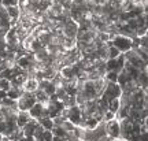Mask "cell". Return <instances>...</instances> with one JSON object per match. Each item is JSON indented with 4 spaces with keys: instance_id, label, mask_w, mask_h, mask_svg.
I'll return each instance as SVG.
<instances>
[{
    "instance_id": "obj_21",
    "label": "cell",
    "mask_w": 148,
    "mask_h": 141,
    "mask_svg": "<svg viewBox=\"0 0 148 141\" xmlns=\"http://www.w3.org/2000/svg\"><path fill=\"white\" fill-rule=\"evenodd\" d=\"M112 119H115V112H112L110 110L103 112V122H108V120H112Z\"/></svg>"
},
{
    "instance_id": "obj_9",
    "label": "cell",
    "mask_w": 148,
    "mask_h": 141,
    "mask_svg": "<svg viewBox=\"0 0 148 141\" xmlns=\"http://www.w3.org/2000/svg\"><path fill=\"white\" fill-rule=\"evenodd\" d=\"M22 90L23 92H30V93H34L37 89H38V81L33 77H27L25 79V82L22 84Z\"/></svg>"
},
{
    "instance_id": "obj_10",
    "label": "cell",
    "mask_w": 148,
    "mask_h": 141,
    "mask_svg": "<svg viewBox=\"0 0 148 141\" xmlns=\"http://www.w3.org/2000/svg\"><path fill=\"white\" fill-rule=\"evenodd\" d=\"M42 110H44V104H42V103L36 101V103H34V104L29 108V111H27V112H29V115H30V118H32V119H37V120H38L42 116Z\"/></svg>"
},
{
    "instance_id": "obj_4",
    "label": "cell",
    "mask_w": 148,
    "mask_h": 141,
    "mask_svg": "<svg viewBox=\"0 0 148 141\" xmlns=\"http://www.w3.org/2000/svg\"><path fill=\"white\" fill-rule=\"evenodd\" d=\"M78 33V22H75L71 18H67L62 25V34L67 38H75Z\"/></svg>"
},
{
    "instance_id": "obj_22",
    "label": "cell",
    "mask_w": 148,
    "mask_h": 141,
    "mask_svg": "<svg viewBox=\"0 0 148 141\" xmlns=\"http://www.w3.org/2000/svg\"><path fill=\"white\" fill-rule=\"evenodd\" d=\"M19 0H1L0 4L3 7H11V5H18Z\"/></svg>"
},
{
    "instance_id": "obj_8",
    "label": "cell",
    "mask_w": 148,
    "mask_h": 141,
    "mask_svg": "<svg viewBox=\"0 0 148 141\" xmlns=\"http://www.w3.org/2000/svg\"><path fill=\"white\" fill-rule=\"evenodd\" d=\"M38 89L44 90L48 96H51V94L55 93V90H56V85L52 82V79L42 78V79H40V81H38Z\"/></svg>"
},
{
    "instance_id": "obj_28",
    "label": "cell",
    "mask_w": 148,
    "mask_h": 141,
    "mask_svg": "<svg viewBox=\"0 0 148 141\" xmlns=\"http://www.w3.org/2000/svg\"><path fill=\"white\" fill-rule=\"evenodd\" d=\"M34 141H42V140H36V138H34Z\"/></svg>"
},
{
    "instance_id": "obj_24",
    "label": "cell",
    "mask_w": 148,
    "mask_h": 141,
    "mask_svg": "<svg viewBox=\"0 0 148 141\" xmlns=\"http://www.w3.org/2000/svg\"><path fill=\"white\" fill-rule=\"evenodd\" d=\"M16 141H34V137L33 136H29V137L27 136H21Z\"/></svg>"
},
{
    "instance_id": "obj_7",
    "label": "cell",
    "mask_w": 148,
    "mask_h": 141,
    "mask_svg": "<svg viewBox=\"0 0 148 141\" xmlns=\"http://www.w3.org/2000/svg\"><path fill=\"white\" fill-rule=\"evenodd\" d=\"M104 129H106V134L108 137H111L112 140L119 138V120L118 119L104 122Z\"/></svg>"
},
{
    "instance_id": "obj_29",
    "label": "cell",
    "mask_w": 148,
    "mask_h": 141,
    "mask_svg": "<svg viewBox=\"0 0 148 141\" xmlns=\"http://www.w3.org/2000/svg\"><path fill=\"white\" fill-rule=\"evenodd\" d=\"M0 1H1V0H0Z\"/></svg>"
},
{
    "instance_id": "obj_30",
    "label": "cell",
    "mask_w": 148,
    "mask_h": 141,
    "mask_svg": "<svg viewBox=\"0 0 148 141\" xmlns=\"http://www.w3.org/2000/svg\"><path fill=\"white\" fill-rule=\"evenodd\" d=\"M114 141H115V140H114Z\"/></svg>"
},
{
    "instance_id": "obj_3",
    "label": "cell",
    "mask_w": 148,
    "mask_h": 141,
    "mask_svg": "<svg viewBox=\"0 0 148 141\" xmlns=\"http://www.w3.org/2000/svg\"><path fill=\"white\" fill-rule=\"evenodd\" d=\"M37 100L34 97V93L30 92H22L21 96L16 99V108L18 111H29V108L32 107Z\"/></svg>"
},
{
    "instance_id": "obj_25",
    "label": "cell",
    "mask_w": 148,
    "mask_h": 141,
    "mask_svg": "<svg viewBox=\"0 0 148 141\" xmlns=\"http://www.w3.org/2000/svg\"><path fill=\"white\" fill-rule=\"evenodd\" d=\"M5 96H7V93H5V90H3V89H0V100L4 99Z\"/></svg>"
},
{
    "instance_id": "obj_27",
    "label": "cell",
    "mask_w": 148,
    "mask_h": 141,
    "mask_svg": "<svg viewBox=\"0 0 148 141\" xmlns=\"http://www.w3.org/2000/svg\"><path fill=\"white\" fill-rule=\"evenodd\" d=\"M47 1H49V3H53V1H56V0H47Z\"/></svg>"
},
{
    "instance_id": "obj_5",
    "label": "cell",
    "mask_w": 148,
    "mask_h": 141,
    "mask_svg": "<svg viewBox=\"0 0 148 141\" xmlns=\"http://www.w3.org/2000/svg\"><path fill=\"white\" fill-rule=\"evenodd\" d=\"M125 55V59H126V62L130 64V66H134V67L140 68V70H143V68H147V62H144L141 57L138 56L136 51L134 49H129L126 52L123 53Z\"/></svg>"
},
{
    "instance_id": "obj_13",
    "label": "cell",
    "mask_w": 148,
    "mask_h": 141,
    "mask_svg": "<svg viewBox=\"0 0 148 141\" xmlns=\"http://www.w3.org/2000/svg\"><path fill=\"white\" fill-rule=\"evenodd\" d=\"M23 92L22 90V88H18V86H10V88L7 89V97L11 100H16L19 96H21V93Z\"/></svg>"
},
{
    "instance_id": "obj_16",
    "label": "cell",
    "mask_w": 148,
    "mask_h": 141,
    "mask_svg": "<svg viewBox=\"0 0 148 141\" xmlns=\"http://www.w3.org/2000/svg\"><path fill=\"white\" fill-rule=\"evenodd\" d=\"M34 97H36V100L38 103H42V104L48 103V94L44 90H41V89H37L34 92Z\"/></svg>"
},
{
    "instance_id": "obj_20",
    "label": "cell",
    "mask_w": 148,
    "mask_h": 141,
    "mask_svg": "<svg viewBox=\"0 0 148 141\" xmlns=\"http://www.w3.org/2000/svg\"><path fill=\"white\" fill-rule=\"evenodd\" d=\"M44 130H45V129H44V127H42V126L40 125V123H38V125L36 126V129H34L33 137H34L36 140H41V138H42V133H44Z\"/></svg>"
},
{
    "instance_id": "obj_14",
    "label": "cell",
    "mask_w": 148,
    "mask_h": 141,
    "mask_svg": "<svg viewBox=\"0 0 148 141\" xmlns=\"http://www.w3.org/2000/svg\"><path fill=\"white\" fill-rule=\"evenodd\" d=\"M51 131H52V134L55 137H60V138H66V137H67L66 130H64L60 125H53V127L51 129Z\"/></svg>"
},
{
    "instance_id": "obj_17",
    "label": "cell",
    "mask_w": 148,
    "mask_h": 141,
    "mask_svg": "<svg viewBox=\"0 0 148 141\" xmlns=\"http://www.w3.org/2000/svg\"><path fill=\"white\" fill-rule=\"evenodd\" d=\"M119 55H121V52H119L112 44H108V45H107V59H115V57H118Z\"/></svg>"
},
{
    "instance_id": "obj_1",
    "label": "cell",
    "mask_w": 148,
    "mask_h": 141,
    "mask_svg": "<svg viewBox=\"0 0 148 141\" xmlns=\"http://www.w3.org/2000/svg\"><path fill=\"white\" fill-rule=\"evenodd\" d=\"M110 44H112L121 53H125L126 51L132 49V47H133L132 37L125 36V34H122V33H116L115 36L111 38Z\"/></svg>"
},
{
    "instance_id": "obj_15",
    "label": "cell",
    "mask_w": 148,
    "mask_h": 141,
    "mask_svg": "<svg viewBox=\"0 0 148 141\" xmlns=\"http://www.w3.org/2000/svg\"><path fill=\"white\" fill-rule=\"evenodd\" d=\"M38 123H40L45 130H51V129L53 127V120H52V118H49V116L40 118V119H38Z\"/></svg>"
},
{
    "instance_id": "obj_6",
    "label": "cell",
    "mask_w": 148,
    "mask_h": 141,
    "mask_svg": "<svg viewBox=\"0 0 148 141\" xmlns=\"http://www.w3.org/2000/svg\"><path fill=\"white\" fill-rule=\"evenodd\" d=\"M66 118H67L71 123H74L75 126H79L81 120H82V110H81V107L77 105V104L67 107V114H66Z\"/></svg>"
},
{
    "instance_id": "obj_19",
    "label": "cell",
    "mask_w": 148,
    "mask_h": 141,
    "mask_svg": "<svg viewBox=\"0 0 148 141\" xmlns=\"http://www.w3.org/2000/svg\"><path fill=\"white\" fill-rule=\"evenodd\" d=\"M119 107H121V100H119V97L112 99V100H110V101H108V110L112 111V112H116Z\"/></svg>"
},
{
    "instance_id": "obj_26",
    "label": "cell",
    "mask_w": 148,
    "mask_h": 141,
    "mask_svg": "<svg viewBox=\"0 0 148 141\" xmlns=\"http://www.w3.org/2000/svg\"><path fill=\"white\" fill-rule=\"evenodd\" d=\"M52 141H63V138H60V137H55V136H53Z\"/></svg>"
},
{
    "instance_id": "obj_11",
    "label": "cell",
    "mask_w": 148,
    "mask_h": 141,
    "mask_svg": "<svg viewBox=\"0 0 148 141\" xmlns=\"http://www.w3.org/2000/svg\"><path fill=\"white\" fill-rule=\"evenodd\" d=\"M38 125V120L37 119H30L27 123L21 127V131H22V136H33V133H34V129H36V126Z\"/></svg>"
},
{
    "instance_id": "obj_12",
    "label": "cell",
    "mask_w": 148,
    "mask_h": 141,
    "mask_svg": "<svg viewBox=\"0 0 148 141\" xmlns=\"http://www.w3.org/2000/svg\"><path fill=\"white\" fill-rule=\"evenodd\" d=\"M30 119H32V118H30V115H29L27 111H18V112H16L15 120H16V126H18V127H22V126L25 125V123H27Z\"/></svg>"
},
{
    "instance_id": "obj_23",
    "label": "cell",
    "mask_w": 148,
    "mask_h": 141,
    "mask_svg": "<svg viewBox=\"0 0 148 141\" xmlns=\"http://www.w3.org/2000/svg\"><path fill=\"white\" fill-rule=\"evenodd\" d=\"M53 138V134L51 130H44V133H42V141H52Z\"/></svg>"
},
{
    "instance_id": "obj_2",
    "label": "cell",
    "mask_w": 148,
    "mask_h": 141,
    "mask_svg": "<svg viewBox=\"0 0 148 141\" xmlns=\"http://www.w3.org/2000/svg\"><path fill=\"white\" fill-rule=\"evenodd\" d=\"M121 94H122V89L119 86V84H116V82H107L100 94V97L107 100V101H110L112 99L121 97Z\"/></svg>"
},
{
    "instance_id": "obj_18",
    "label": "cell",
    "mask_w": 148,
    "mask_h": 141,
    "mask_svg": "<svg viewBox=\"0 0 148 141\" xmlns=\"http://www.w3.org/2000/svg\"><path fill=\"white\" fill-rule=\"evenodd\" d=\"M133 49L136 51V53H137L138 56L143 59L144 62H147V60H148V52H147L148 48H144V47H140V45H137V47H134Z\"/></svg>"
}]
</instances>
